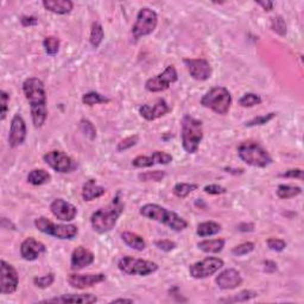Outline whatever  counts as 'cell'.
Returning a JSON list of instances; mask_svg holds the SVG:
<instances>
[{"instance_id": "obj_1", "label": "cell", "mask_w": 304, "mask_h": 304, "mask_svg": "<svg viewBox=\"0 0 304 304\" xmlns=\"http://www.w3.org/2000/svg\"><path fill=\"white\" fill-rule=\"evenodd\" d=\"M23 92L30 104L33 126L40 129L46 124L48 115L47 92L43 81L37 77L26 78L23 82Z\"/></svg>"}, {"instance_id": "obj_2", "label": "cell", "mask_w": 304, "mask_h": 304, "mask_svg": "<svg viewBox=\"0 0 304 304\" xmlns=\"http://www.w3.org/2000/svg\"><path fill=\"white\" fill-rule=\"evenodd\" d=\"M124 202L118 193L112 202L106 207L97 209L91 216V225L93 230L99 234H105L112 231L118 222V219L124 212Z\"/></svg>"}, {"instance_id": "obj_3", "label": "cell", "mask_w": 304, "mask_h": 304, "mask_svg": "<svg viewBox=\"0 0 304 304\" xmlns=\"http://www.w3.org/2000/svg\"><path fill=\"white\" fill-rule=\"evenodd\" d=\"M139 213L146 219L163 224L175 232H182L188 227V222L182 216L159 205L146 204L140 208Z\"/></svg>"}, {"instance_id": "obj_4", "label": "cell", "mask_w": 304, "mask_h": 304, "mask_svg": "<svg viewBox=\"0 0 304 304\" xmlns=\"http://www.w3.org/2000/svg\"><path fill=\"white\" fill-rule=\"evenodd\" d=\"M182 146L187 153L194 155L197 152L202 139H204V127L202 121L186 114L182 119Z\"/></svg>"}, {"instance_id": "obj_5", "label": "cell", "mask_w": 304, "mask_h": 304, "mask_svg": "<svg viewBox=\"0 0 304 304\" xmlns=\"http://www.w3.org/2000/svg\"><path fill=\"white\" fill-rule=\"evenodd\" d=\"M238 156L244 163L254 168H266L271 164L272 157L257 141H242L238 146Z\"/></svg>"}, {"instance_id": "obj_6", "label": "cell", "mask_w": 304, "mask_h": 304, "mask_svg": "<svg viewBox=\"0 0 304 304\" xmlns=\"http://www.w3.org/2000/svg\"><path fill=\"white\" fill-rule=\"evenodd\" d=\"M232 94L226 87H213L205 94L201 99V105L206 108H209L216 114L225 115L231 110Z\"/></svg>"}, {"instance_id": "obj_7", "label": "cell", "mask_w": 304, "mask_h": 304, "mask_svg": "<svg viewBox=\"0 0 304 304\" xmlns=\"http://www.w3.org/2000/svg\"><path fill=\"white\" fill-rule=\"evenodd\" d=\"M35 226L39 232L51 235L59 240H71L78 234V228L75 225H56L46 216H39L35 220Z\"/></svg>"}, {"instance_id": "obj_8", "label": "cell", "mask_w": 304, "mask_h": 304, "mask_svg": "<svg viewBox=\"0 0 304 304\" xmlns=\"http://www.w3.org/2000/svg\"><path fill=\"white\" fill-rule=\"evenodd\" d=\"M118 269L125 275L145 277L155 273L159 269V266L156 262L145 260V259L126 256L118 261Z\"/></svg>"}, {"instance_id": "obj_9", "label": "cell", "mask_w": 304, "mask_h": 304, "mask_svg": "<svg viewBox=\"0 0 304 304\" xmlns=\"http://www.w3.org/2000/svg\"><path fill=\"white\" fill-rule=\"evenodd\" d=\"M157 25H158L157 13L149 7H143L137 14V19L134 22L131 32H132L133 38L138 40L141 37L151 35L156 30Z\"/></svg>"}, {"instance_id": "obj_10", "label": "cell", "mask_w": 304, "mask_h": 304, "mask_svg": "<svg viewBox=\"0 0 304 304\" xmlns=\"http://www.w3.org/2000/svg\"><path fill=\"white\" fill-rule=\"evenodd\" d=\"M225 262L222 259L216 257H207L204 260L196 261L189 266L190 276L195 279L208 278L222 269Z\"/></svg>"}, {"instance_id": "obj_11", "label": "cell", "mask_w": 304, "mask_h": 304, "mask_svg": "<svg viewBox=\"0 0 304 304\" xmlns=\"http://www.w3.org/2000/svg\"><path fill=\"white\" fill-rule=\"evenodd\" d=\"M178 80L177 70L174 66H168L163 73H160L156 76L150 77L145 82L146 91L150 93H160L169 89L170 85L175 84Z\"/></svg>"}, {"instance_id": "obj_12", "label": "cell", "mask_w": 304, "mask_h": 304, "mask_svg": "<svg viewBox=\"0 0 304 304\" xmlns=\"http://www.w3.org/2000/svg\"><path fill=\"white\" fill-rule=\"evenodd\" d=\"M43 160L52 169V170L59 172V174L71 172L76 168V164L74 163L71 157H69L65 152L57 151V150L46 153V155L43 156Z\"/></svg>"}, {"instance_id": "obj_13", "label": "cell", "mask_w": 304, "mask_h": 304, "mask_svg": "<svg viewBox=\"0 0 304 304\" xmlns=\"http://www.w3.org/2000/svg\"><path fill=\"white\" fill-rule=\"evenodd\" d=\"M0 270H2V284H0V292L3 295H11L17 291L19 284V276L17 270L12 265L5 260L0 261Z\"/></svg>"}, {"instance_id": "obj_14", "label": "cell", "mask_w": 304, "mask_h": 304, "mask_svg": "<svg viewBox=\"0 0 304 304\" xmlns=\"http://www.w3.org/2000/svg\"><path fill=\"white\" fill-rule=\"evenodd\" d=\"M190 76L196 81H206L212 76V67L206 58H185Z\"/></svg>"}, {"instance_id": "obj_15", "label": "cell", "mask_w": 304, "mask_h": 304, "mask_svg": "<svg viewBox=\"0 0 304 304\" xmlns=\"http://www.w3.org/2000/svg\"><path fill=\"white\" fill-rule=\"evenodd\" d=\"M68 284L71 288L77 289V290H84V289L92 288L95 284L103 283L106 280L105 273H87V275H80V273H71L68 276Z\"/></svg>"}, {"instance_id": "obj_16", "label": "cell", "mask_w": 304, "mask_h": 304, "mask_svg": "<svg viewBox=\"0 0 304 304\" xmlns=\"http://www.w3.org/2000/svg\"><path fill=\"white\" fill-rule=\"evenodd\" d=\"M26 139V124L25 120L19 113L14 114L11 120L10 133H9V145L10 148H18L23 145Z\"/></svg>"}, {"instance_id": "obj_17", "label": "cell", "mask_w": 304, "mask_h": 304, "mask_svg": "<svg viewBox=\"0 0 304 304\" xmlns=\"http://www.w3.org/2000/svg\"><path fill=\"white\" fill-rule=\"evenodd\" d=\"M50 211L56 219L69 222L73 221L77 215V208L70 202H67L63 198H56L51 202Z\"/></svg>"}, {"instance_id": "obj_18", "label": "cell", "mask_w": 304, "mask_h": 304, "mask_svg": "<svg viewBox=\"0 0 304 304\" xmlns=\"http://www.w3.org/2000/svg\"><path fill=\"white\" fill-rule=\"evenodd\" d=\"M171 111L169 105L164 99H158L155 104L152 105H141L139 107V114L141 118H144L148 121H153V120L164 117Z\"/></svg>"}, {"instance_id": "obj_19", "label": "cell", "mask_w": 304, "mask_h": 304, "mask_svg": "<svg viewBox=\"0 0 304 304\" xmlns=\"http://www.w3.org/2000/svg\"><path fill=\"white\" fill-rule=\"evenodd\" d=\"M46 252V245L38 241L32 236L26 238L21 245V256L24 260L33 261L40 257V254Z\"/></svg>"}, {"instance_id": "obj_20", "label": "cell", "mask_w": 304, "mask_h": 304, "mask_svg": "<svg viewBox=\"0 0 304 304\" xmlns=\"http://www.w3.org/2000/svg\"><path fill=\"white\" fill-rule=\"evenodd\" d=\"M215 283L221 290H233L242 284V277L235 269H227L216 276Z\"/></svg>"}, {"instance_id": "obj_21", "label": "cell", "mask_w": 304, "mask_h": 304, "mask_svg": "<svg viewBox=\"0 0 304 304\" xmlns=\"http://www.w3.org/2000/svg\"><path fill=\"white\" fill-rule=\"evenodd\" d=\"M94 262V254L92 251L84 246H78L73 251L70 258V268L74 271L82 270Z\"/></svg>"}, {"instance_id": "obj_22", "label": "cell", "mask_w": 304, "mask_h": 304, "mask_svg": "<svg viewBox=\"0 0 304 304\" xmlns=\"http://www.w3.org/2000/svg\"><path fill=\"white\" fill-rule=\"evenodd\" d=\"M97 302V297L92 294H68L62 295L59 297L44 299L42 303H81L92 304Z\"/></svg>"}, {"instance_id": "obj_23", "label": "cell", "mask_w": 304, "mask_h": 304, "mask_svg": "<svg viewBox=\"0 0 304 304\" xmlns=\"http://www.w3.org/2000/svg\"><path fill=\"white\" fill-rule=\"evenodd\" d=\"M105 193H106V189L97 185L95 179H88V181H86L84 187H82L81 195L84 201L91 202L97 197H101L103 195H105Z\"/></svg>"}, {"instance_id": "obj_24", "label": "cell", "mask_w": 304, "mask_h": 304, "mask_svg": "<svg viewBox=\"0 0 304 304\" xmlns=\"http://www.w3.org/2000/svg\"><path fill=\"white\" fill-rule=\"evenodd\" d=\"M42 5L55 14H68L74 9V3L70 0H44Z\"/></svg>"}, {"instance_id": "obj_25", "label": "cell", "mask_w": 304, "mask_h": 304, "mask_svg": "<svg viewBox=\"0 0 304 304\" xmlns=\"http://www.w3.org/2000/svg\"><path fill=\"white\" fill-rule=\"evenodd\" d=\"M121 239L132 250L144 251L146 249V242L143 239V236L137 233H133V232H124V233H121Z\"/></svg>"}, {"instance_id": "obj_26", "label": "cell", "mask_w": 304, "mask_h": 304, "mask_svg": "<svg viewBox=\"0 0 304 304\" xmlns=\"http://www.w3.org/2000/svg\"><path fill=\"white\" fill-rule=\"evenodd\" d=\"M225 245H226L225 239H209L198 242L197 247L205 253H220Z\"/></svg>"}, {"instance_id": "obj_27", "label": "cell", "mask_w": 304, "mask_h": 304, "mask_svg": "<svg viewBox=\"0 0 304 304\" xmlns=\"http://www.w3.org/2000/svg\"><path fill=\"white\" fill-rule=\"evenodd\" d=\"M26 179L32 186H42L50 182L51 175L43 169H33L26 176Z\"/></svg>"}, {"instance_id": "obj_28", "label": "cell", "mask_w": 304, "mask_h": 304, "mask_svg": "<svg viewBox=\"0 0 304 304\" xmlns=\"http://www.w3.org/2000/svg\"><path fill=\"white\" fill-rule=\"evenodd\" d=\"M221 225L219 222H215V221H205V222H201L197 225L196 228V234L201 238H205V236H212L215 235L221 232Z\"/></svg>"}, {"instance_id": "obj_29", "label": "cell", "mask_w": 304, "mask_h": 304, "mask_svg": "<svg viewBox=\"0 0 304 304\" xmlns=\"http://www.w3.org/2000/svg\"><path fill=\"white\" fill-rule=\"evenodd\" d=\"M276 194L281 200H288V198L296 197L299 194H302V188L291 185H279L276 190Z\"/></svg>"}, {"instance_id": "obj_30", "label": "cell", "mask_w": 304, "mask_h": 304, "mask_svg": "<svg viewBox=\"0 0 304 304\" xmlns=\"http://www.w3.org/2000/svg\"><path fill=\"white\" fill-rule=\"evenodd\" d=\"M105 37V32L103 26L97 22H94L91 29V36H89V43L92 44L93 48H99L100 44L103 43Z\"/></svg>"}, {"instance_id": "obj_31", "label": "cell", "mask_w": 304, "mask_h": 304, "mask_svg": "<svg viewBox=\"0 0 304 304\" xmlns=\"http://www.w3.org/2000/svg\"><path fill=\"white\" fill-rule=\"evenodd\" d=\"M258 294L256 291H252V290H244V291H240L238 294L232 296V297H226V298H220L219 302L221 303H236V302H246V301H250V299H252L254 297H257Z\"/></svg>"}, {"instance_id": "obj_32", "label": "cell", "mask_w": 304, "mask_h": 304, "mask_svg": "<svg viewBox=\"0 0 304 304\" xmlns=\"http://www.w3.org/2000/svg\"><path fill=\"white\" fill-rule=\"evenodd\" d=\"M111 101V99H108L107 96L103 95V94L97 93V92H89L84 94L82 96V103L87 106H94V105H99V104H108Z\"/></svg>"}, {"instance_id": "obj_33", "label": "cell", "mask_w": 304, "mask_h": 304, "mask_svg": "<svg viewBox=\"0 0 304 304\" xmlns=\"http://www.w3.org/2000/svg\"><path fill=\"white\" fill-rule=\"evenodd\" d=\"M59 46H61V40L58 37L56 36H48L43 40V47L49 56L57 55L59 50Z\"/></svg>"}, {"instance_id": "obj_34", "label": "cell", "mask_w": 304, "mask_h": 304, "mask_svg": "<svg viewBox=\"0 0 304 304\" xmlns=\"http://www.w3.org/2000/svg\"><path fill=\"white\" fill-rule=\"evenodd\" d=\"M198 186L195 183H177L172 189V193L179 198H186L188 195L196 190Z\"/></svg>"}, {"instance_id": "obj_35", "label": "cell", "mask_w": 304, "mask_h": 304, "mask_svg": "<svg viewBox=\"0 0 304 304\" xmlns=\"http://www.w3.org/2000/svg\"><path fill=\"white\" fill-rule=\"evenodd\" d=\"M261 96L256 93H246L239 99V105L242 107H254L261 104Z\"/></svg>"}, {"instance_id": "obj_36", "label": "cell", "mask_w": 304, "mask_h": 304, "mask_svg": "<svg viewBox=\"0 0 304 304\" xmlns=\"http://www.w3.org/2000/svg\"><path fill=\"white\" fill-rule=\"evenodd\" d=\"M164 177H165V172L160 170L146 171L138 175V178H139L141 182H159L162 181Z\"/></svg>"}, {"instance_id": "obj_37", "label": "cell", "mask_w": 304, "mask_h": 304, "mask_svg": "<svg viewBox=\"0 0 304 304\" xmlns=\"http://www.w3.org/2000/svg\"><path fill=\"white\" fill-rule=\"evenodd\" d=\"M80 129L82 133L88 138L89 140H94L96 138V129L93 125V123L88 119H81L80 120Z\"/></svg>"}, {"instance_id": "obj_38", "label": "cell", "mask_w": 304, "mask_h": 304, "mask_svg": "<svg viewBox=\"0 0 304 304\" xmlns=\"http://www.w3.org/2000/svg\"><path fill=\"white\" fill-rule=\"evenodd\" d=\"M276 117H277L276 112H271V113H268V114L260 115V117H256V118L251 119L250 121H246L245 123V126L246 127H253V126L266 125V124L271 121V120L275 119Z\"/></svg>"}, {"instance_id": "obj_39", "label": "cell", "mask_w": 304, "mask_h": 304, "mask_svg": "<svg viewBox=\"0 0 304 304\" xmlns=\"http://www.w3.org/2000/svg\"><path fill=\"white\" fill-rule=\"evenodd\" d=\"M254 249H256V245L253 242L247 241V242H242L240 245H236L235 247L232 249V254H234L236 257H241V256H246L251 252H253Z\"/></svg>"}, {"instance_id": "obj_40", "label": "cell", "mask_w": 304, "mask_h": 304, "mask_svg": "<svg viewBox=\"0 0 304 304\" xmlns=\"http://www.w3.org/2000/svg\"><path fill=\"white\" fill-rule=\"evenodd\" d=\"M54 281H55V275L52 272L48 273L46 276L35 277V278H33V284L39 289H47L49 287H51V285L54 284Z\"/></svg>"}, {"instance_id": "obj_41", "label": "cell", "mask_w": 304, "mask_h": 304, "mask_svg": "<svg viewBox=\"0 0 304 304\" xmlns=\"http://www.w3.org/2000/svg\"><path fill=\"white\" fill-rule=\"evenodd\" d=\"M271 29L272 31L278 33L279 36L287 35V24H285V21L283 19V17L281 16L273 17L271 21Z\"/></svg>"}, {"instance_id": "obj_42", "label": "cell", "mask_w": 304, "mask_h": 304, "mask_svg": "<svg viewBox=\"0 0 304 304\" xmlns=\"http://www.w3.org/2000/svg\"><path fill=\"white\" fill-rule=\"evenodd\" d=\"M138 140H139V137H138L137 134H134V136H131V137L125 138V139H123L121 141L118 143L117 151L123 152V151H126V150H129L131 148H133L134 145H137Z\"/></svg>"}, {"instance_id": "obj_43", "label": "cell", "mask_w": 304, "mask_h": 304, "mask_svg": "<svg viewBox=\"0 0 304 304\" xmlns=\"http://www.w3.org/2000/svg\"><path fill=\"white\" fill-rule=\"evenodd\" d=\"M9 101H10V94L5 91L0 92V107H2V112H0V119L4 121L6 118L7 112H9Z\"/></svg>"}, {"instance_id": "obj_44", "label": "cell", "mask_w": 304, "mask_h": 304, "mask_svg": "<svg viewBox=\"0 0 304 304\" xmlns=\"http://www.w3.org/2000/svg\"><path fill=\"white\" fill-rule=\"evenodd\" d=\"M266 245H268V247L271 251H275V252H281V251H284L285 247H287V242H285L283 239L270 238L266 240Z\"/></svg>"}, {"instance_id": "obj_45", "label": "cell", "mask_w": 304, "mask_h": 304, "mask_svg": "<svg viewBox=\"0 0 304 304\" xmlns=\"http://www.w3.org/2000/svg\"><path fill=\"white\" fill-rule=\"evenodd\" d=\"M156 247L160 251H164V252H171L172 250L176 249V242L171 241V240L163 239V240H157L155 242Z\"/></svg>"}, {"instance_id": "obj_46", "label": "cell", "mask_w": 304, "mask_h": 304, "mask_svg": "<svg viewBox=\"0 0 304 304\" xmlns=\"http://www.w3.org/2000/svg\"><path fill=\"white\" fill-rule=\"evenodd\" d=\"M280 177H285V178H298V179H303V170L302 169H289L285 172H281L279 175Z\"/></svg>"}, {"instance_id": "obj_47", "label": "cell", "mask_w": 304, "mask_h": 304, "mask_svg": "<svg viewBox=\"0 0 304 304\" xmlns=\"http://www.w3.org/2000/svg\"><path fill=\"white\" fill-rule=\"evenodd\" d=\"M204 191L209 195H222L226 193L227 190H226V188L221 187L219 185H209V186H206L204 188Z\"/></svg>"}, {"instance_id": "obj_48", "label": "cell", "mask_w": 304, "mask_h": 304, "mask_svg": "<svg viewBox=\"0 0 304 304\" xmlns=\"http://www.w3.org/2000/svg\"><path fill=\"white\" fill-rule=\"evenodd\" d=\"M21 23L23 26H35L38 24V19L33 16H23L21 18Z\"/></svg>"}, {"instance_id": "obj_49", "label": "cell", "mask_w": 304, "mask_h": 304, "mask_svg": "<svg viewBox=\"0 0 304 304\" xmlns=\"http://www.w3.org/2000/svg\"><path fill=\"white\" fill-rule=\"evenodd\" d=\"M277 270V264L273 260L264 261V271L268 273H273Z\"/></svg>"}, {"instance_id": "obj_50", "label": "cell", "mask_w": 304, "mask_h": 304, "mask_svg": "<svg viewBox=\"0 0 304 304\" xmlns=\"http://www.w3.org/2000/svg\"><path fill=\"white\" fill-rule=\"evenodd\" d=\"M256 4L261 6L262 10L266 11V12H270V11L273 10V3L269 2V0H266V2H256Z\"/></svg>"}, {"instance_id": "obj_51", "label": "cell", "mask_w": 304, "mask_h": 304, "mask_svg": "<svg viewBox=\"0 0 304 304\" xmlns=\"http://www.w3.org/2000/svg\"><path fill=\"white\" fill-rule=\"evenodd\" d=\"M238 230L240 232H253L254 231V225L253 224H240L238 226Z\"/></svg>"}, {"instance_id": "obj_52", "label": "cell", "mask_w": 304, "mask_h": 304, "mask_svg": "<svg viewBox=\"0 0 304 304\" xmlns=\"http://www.w3.org/2000/svg\"><path fill=\"white\" fill-rule=\"evenodd\" d=\"M119 302L133 303V299H130V298H117V299H113V301H112V303H119Z\"/></svg>"}]
</instances>
